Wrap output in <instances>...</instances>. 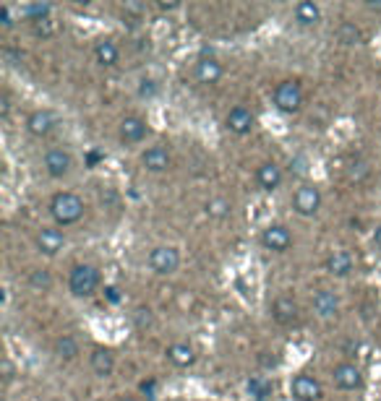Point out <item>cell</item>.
Returning <instances> with one entry per match:
<instances>
[{"instance_id": "cell-2", "label": "cell", "mask_w": 381, "mask_h": 401, "mask_svg": "<svg viewBox=\"0 0 381 401\" xmlns=\"http://www.w3.org/2000/svg\"><path fill=\"white\" fill-rule=\"evenodd\" d=\"M102 287V274L92 264H76L68 271V292L78 300H89Z\"/></svg>"}, {"instance_id": "cell-24", "label": "cell", "mask_w": 381, "mask_h": 401, "mask_svg": "<svg viewBox=\"0 0 381 401\" xmlns=\"http://www.w3.org/2000/svg\"><path fill=\"white\" fill-rule=\"evenodd\" d=\"M293 19H295L298 26L313 29V26L321 24V6H316L311 0H300V3H295V8H293Z\"/></svg>"}, {"instance_id": "cell-1", "label": "cell", "mask_w": 381, "mask_h": 401, "mask_svg": "<svg viewBox=\"0 0 381 401\" xmlns=\"http://www.w3.org/2000/svg\"><path fill=\"white\" fill-rule=\"evenodd\" d=\"M86 204L84 198L73 193V190H58L53 198H50V217H53L55 227H73L84 219Z\"/></svg>"}, {"instance_id": "cell-18", "label": "cell", "mask_w": 381, "mask_h": 401, "mask_svg": "<svg viewBox=\"0 0 381 401\" xmlns=\"http://www.w3.org/2000/svg\"><path fill=\"white\" fill-rule=\"evenodd\" d=\"M222 76H225V68H222V63L217 58H212V55L198 58L196 66H193V78L201 86H214V83H220Z\"/></svg>"}, {"instance_id": "cell-14", "label": "cell", "mask_w": 381, "mask_h": 401, "mask_svg": "<svg viewBox=\"0 0 381 401\" xmlns=\"http://www.w3.org/2000/svg\"><path fill=\"white\" fill-rule=\"evenodd\" d=\"M311 308L321 321H335L340 316V295L335 289H316L311 297Z\"/></svg>"}, {"instance_id": "cell-13", "label": "cell", "mask_w": 381, "mask_h": 401, "mask_svg": "<svg viewBox=\"0 0 381 401\" xmlns=\"http://www.w3.org/2000/svg\"><path fill=\"white\" fill-rule=\"evenodd\" d=\"M290 396L295 401H321L324 388H321L319 378H313L308 373H298L295 378L290 380Z\"/></svg>"}, {"instance_id": "cell-16", "label": "cell", "mask_w": 381, "mask_h": 401, "mask_svg": "<svg viewBox=\"0 0 381 401\" xmlns=\"http://www.w3.org/2000/svg\"><path fill=\"white\" fill-rule=\"evenodd\" d=\"M285 182V172L283 167L277 165V162H261L259 167H256V185H259L264 193H275V190L283 188Z\"/></svg>"}, {"instance_id": "cell-32", "label": "cell", "mask_w": 381, "mask_h": 401, "mask_svg": "<svg viewBox=\"0 0 381 401\" xmlns=\"http://www.w3.org/2000/svg\"><path fill=\"white\" fill-rule=\"evenodd\" d=\"M131 318H133V323H136L138 331H144L146 326H152V311L144 308V305H138L136 311L131 313Z\"/></svg>"}, {"instance_id": "cell-3", "label": "cell", "mask_w": 381, "mask_h": 401, "mask_svg": "<svg viewBox=\"0 0 381 401\" xmlns=\"http://www.w3.org/2000/svg\"><path fill=\"white\" fill-rule=\"evenodd\" d=\"M303 86L295 78H285L272 89V105L277 113L283 115H298L303 110Z\"/></svg>"}, {"instance_id": "cell-10", "label": "cell", "mask_w": 381, "mask_h": 401, "mask_svg": "<svg viewBox=\"0 0 381 401\" xmlns=\"http://www.w3.org/2000/svg\"><path fill=\"white\" fill-rule=\"evenodd\" d=\"M66 232L61 227H42L37 229V235H34V248H37L39 256H47V258H55L66 248Z\"/></svg>"}, {"instance_id": "cell-38", "label": "cell", "mask_w": 381, "mask_h": 401, "mask_svg": "<svg viewBox=\"0 0 381 401\" xmlns=\"http://www.w3.org/2000/svg\"><path fill=\"white\" fill-rule=\"evenodd\" d=\"M157 8H160V11H178L181 3H157Z\"/></svg>"}, {"instance_id": "cell-35", "label": "cell", "mask_w": 381, "mask_h": 401, "mask_svg": "<svg viewBox=\"0 0 381 401\" xmlns=\"http://www.w3.org/2000/svg\"><path fill=\"white\" fill-rule=\"evenodd\" d=\"M105 297H107V300H110V303H121V289H118V287H115V284H107V287H105Z\"/></svg>"}, {"instance_id": "cell-9", "label": "cell", "mask_w": 381, "mask_h": 401, "mask_svg": "<svg viewBox=\"0 0 381 401\" xmlns=\"http://www.w3.org/2000/svg\"><path fill=\"white\" fill-rule=\"evenodd\" d=\"M149 136V123L141 115H126L118 125V141L123 146H138Z\"/></svg>"}, {"instance_id": "cell-12", "label": "cell", "mask_w": 381, "mask_h": 401, "mask_svg": "<svg viewBox=\"0 0 381 401\" xmlns=\"http://www.w3.org/2000/svg\"><path fill=\"white\" fill-rule=\"evenodd\" d=\"M332 383L340 391H360L363 388V370L355 363H337L332 368Z\"/></svg>"}, {"instance_id": "cell-15", "label": "cell", "mask_w": 381, "mask_h": 401, "mask_svg": "<svg viewBox=\"0 0 381 401\" xmlns=\"http://www.w3.org/2000/svg\"><path fill=\"white\" fill-rule=\"evenodd\" d=\"M256 125V115L248 110L245 105H235L225 115V128L233 133V136H248Z\"/></svg>"}, {"instance_id": "cell-8", "label": "cell", "mask_w": 381, "mask_h": 401, "mask_svg": "<svg viewBox=\"0 0 381 401\" xmlns=\"http://www.w3.org/2000/svg\"><path fill=\"white\" fill-rule=\"evenodd\" d=\"M24 128L29 133L31 138H50L58 130V115L53 110H47V107H39V110H31L26 115V123H24Z\"/></svg>"}, {"instance_id": "cell-26", "label": "cell", "mask_w": 381, "mask_h": 401, "mask_svg": "<svg viewBox=\"0 0 381 401\" xmlns=\"http://www.w3.org/2000/svg\"><path fill=\"white\" fill-rule=\"evenodd\" d=\"M204 214L209 217V219L222 222V219H228L230 214H233V204H230L228 198L214 196V198H209V201L204 204Z\"/></svg>"}, {"instance_id": "cell-34", "label": "cell", "mask_w": 381, "mask_h": 401, "mask_svg": "<svg viewBox=\"0 0 381 401\" xmlns=\"http://www.w3.org/2000/svg\"><path fill=\"white\" fill-rule=\"evenodd\" d=\"M16 378V368L14 363H11V357H3V383L6 386H11V380Z\"/></svg>"}, {"instance_id": "cell-11", "label": "cell", "mask_w": 381, "mask_h": 401, "mask_svg": "<svg viewBox=\"0 0 381 401\" xmlns=\"http://www.w3.org/2000/svg\"><path fill=\"white\" fill-rule=\"evenodd\" d=\"M138 165L144 167L146 172L152 175H160V172H168L170 165H173V154L165 144H154V146H146L141 157H138Z\"/></svg>"}, {"instance_id": "cell-19", "label": "cell", "mask_w": 381, "mask_h": 401, "mask_svg": "<svg viewBox=\"0 0 381 401\" xmlns=\"http://www.w3.org/2000/svg\"><path fill=\"white\" fill-rule=\"evenodd\" d=\"M324 269L337 279H345V276H350L355 271V258H352L350 250H332L327 261H324Z\"/></svg>"}, {"instance_id": "cell-39", "label": "cell", "mask_w": 381, "mask_h": 401, "mask_svg": "<svg viewBox=\"0 0 381 401\" xmlns=\"http://www.w3.org/2000/svg\"><path fill=\"white\" fill-rule=\"evenodd\" d=\"M366 11H371V14H381V3H366Z\"/></svg>"}, {"instance_id": "cell-20", "label": "cell", "mask_w": 381, "mask_h": 401, "mask_svg": "<svg viewBox=\"0 0 381 401\" xmlns=\"http://www.w3.org/2000/svg\"><path fill=\"white\" fill-rule=\"evenodd\" d=\"M165 357H168V363L178 370H186V368H193L196 365V349L190 347L188 341H176V344H170L165 349Z\"/></svg>"}, {"instance_id": "cell-25", "label": "cell", "mask_w": 381, "mask_h": 401, "mask_svg": "<svg viewBox=\"0 0 381 401\" xmlns=\"http://www.w3.org/2000/svg\"><path fill=\"white\" fill-rule=\"evenodd\" d=\"M337 39L342 42L345 47H358L366 42V37H363V29H360L355 21H342L340 26H337Z\"/></svg>"}, {"instance_id": "cell-29", "label": "cell", "mask_w": 381, "mask_h": 401, "mask_svg": "<svg viewBox=\"0 0 381 401\" xmlns=\"http://www.w3.org/2000/svg\"><path fill=\"white\" fill-rule=\"evenodd\" d=\"M50 11L53 8L50 6H24L21 8V14L29 19L31 24H37V21H45V19H50Z\"/></svg>"}, {"instance_id": "cell-30", "label": "cell", "mask_w": 381, "mask_h": 401, "mask_svg": "<svg viewBox=\"0 0 381 401\" xmlns=\"http://www.w3.org/2000/svg\"><path fill=\"white\" fill-rule=\"evenodd\" d=\"M121 11H123V19H128V16H133V19H144L149 6H146V3H136V0H126V3L121 6Z\"/></svg>"}, {"instance_id": "cell-7", "label": "cell", "mask_w": 381, "mask_h": 401, "mask_svg": "<svg viewBox=\"0 0 381 401\" xmlns=\"http://www.w3.org/2000/svg\"><path fill=\"white\" fill-rule=\"evenodd\" d=\"M259 245L264 250H269V253L283 256V253H288V250L295 245V237H293V232H290L288 224H280V222H275V224H267V227L261 229Z\"/></svg>"}, {"instance_id": "cell-6", "label": "cell", "mask_w": 381, "mask_h": 401, "mask_svg": "<svg viewBox=\"0 0 381 401\" xmlns=\"http://www.w3.org/2000/svg\"><path fill=\"white\" fill-rule=\"evenodd\" d=\"M181 261L183 258H181V250L176 245H157V248H152L149 258H146L152 274H157V276H173L181 269Z\"/></svg>"}, {"instance_id": "cell-17", "label": "cell", "mask_w": 381, "mask_h": 401, "mask_svg": "<svg viewBox=\"0 0 381 401\" xmlns=\"http://www.w3.org/2000/svg\"><path fill=\"white\" fill-rule=\"evenodd\" d=\"M272 318L280 326H295L300 321V305L293 295H277L272 303Z\"/></svg>"}, {"instance_id": "cell-4", "label": "cell", "mask_w": 381, "mask_h": 401, "mask_svg": "<svg viewBox=\"0 0 381 401\" xmlns=\"http://www.w3.org/2000/svg\"><path fill=\"white\" fill-rule=\"evenodd\" d=\"M293 212L298 217H303V219H311L316 214L321 212V206H324V196H321V190L313 185V182H300L293 193Z\"/></svg>"}, {"instance_id": "cell-22", "label": "cell", "mask_w": 381, "mask_h": 401, "mask_svg": "<svg viewBox=\"0 0 381 401\" xmlns=\"http://www.w3.org/2000/svg\"><path fill=\"white\" fill-rule=\"evenodd\" d=\"M94 61L102 66V68H115L121 63V47L118 42L110 37H102L94 42Z\"/></svg>"}, {"instance_id": "cell-5", "label": "cell", "mask_w": 381, "mask_h": 401, "mask_svg": "<svg viewBox=\"0 0 381 401\" xmlns=\"http://www.w3.org/2000/svg\"><path fill=\"white\" fill-rule=\"evenodd\" d=\"M42 167H45V172L50 175L53 180H66V177L73 172L76 160H73V154H71L66 146H50V149L42 154Z\"/></svg>"}, {"instance_id": "cell-40", "label": "cell", "mask_w": 381, "mask_h": 401, "mask_svg": "<svg viewBox=\"0 0 381 401\" xmlns=\"http://www.w3.org/2000/svg\"><path fill=\"white\" fill-rule=\"evenodd\" d=\"M121 401H138V399H136V396H123Z\"/></svg>"}, {"instance_id": "cell-37", "label": "cell", "mask_w": 381, "mask_h": 401, "mask_svg": "<svg viewBox=\"0 0 381 401\" xmlns=\"http://www.w3.org/2000/svg\"><path fill=\"white\" fill-rule=\"evenodd\" d=\"M371 240H374V248H376V250H379V253H381V224H379V227L374 229V235H371Z\"/></svg>"}, {"instance_id": "cell-31", "label": "cell", "mask_w": 381, "mask_h": 401, "mask_svg": "<svg viewBox=\"0 0 381 401\" xmlns=\"http://www.w3.org/2000/svg\"><path fill=\"white\" fill-rule=\"evenodd\" d=\"M371 175V167H368V162H352L350 167H347V177H350L352 182H363Z\"/></svg>"}, {"instance_id": "cell-33", "label": "cell", "mask_w": 381, "mask_h": 401, "mask_svg": "<svg viewBox=\"0 0 381 401\" xmlns=\"http://www.w3.org/2000/svg\"><path fill=\"white\" fill-rule=\"evenodd\" d=\"M31 26H34V34H37V37H50V34L55 31V21H53V19L37 21V24H31Z\"/></svg>"}, {"instance_id": "cell-23", "label": "cell", "mask_w": 381, "mask_h": 401, "mask_svg": "<svg viewBox=\"0 0 381 401\" xmlns=\"http://www.w3.org/2000/svg\"><path fill=\"white\" fill-rule=\"evenodd\" d=\"M53 355L58 363H73L81 355V344H78V339L73 333H61L53 341Z\"/></svg>"}, {"instance_id": "cell-28", "label": "cell", "mask_w": 381, "mask_h": 401, "mask_svg": "<svg viewBox=\"0 0 381 401\" xmlns=\"http://www.w3.org/2000/svg\"><path fill=\"white\" fill-rule=\"evenodd\" d=\"M248 394L256 396V401H267V396L272 394V386L264 375H256V378L248 380Z\"/></svg>"}, {"instance_id": "cell-21", "label": "cell", "mask_w": 381, "mask_h": 401, "mask_svg": "<svg viewBox=\"0 0 381 401\" xmlns=\"http://www.w3.org/2000/svg\"><path fill=\"white\" fill-rule=\"evenodd\" d=\"M89 368H92V373L97 375V378H110L115 373V355L113 349L107 347H94L92 355H89Z\"/></svg>"}, {"instance_id": "cell-36", "label": "cell", "mask_w": 381, "mask_h": 401, "mask_svg": "<svg viewBox=\"0 0 381 401\" xmlns=\"http://www.w3.org/2000/svg\"><path fill=\"white\" fill-rule=\"evenodd\" d=\"M3 120H8V115H11V94H8V89H3Z\"/></svg>"}, {"instance_id": "cell-27", "label": "cell", "mask_w": 381, "mask_h": 401, "mask_svg": "<svg viewBox=\"0 0 381 401\" xmlns=\"http://www.w3.org/2000/svg\"><path fill=\"white\" fill-rule=\"evenodd\" d=\"M26 284L34 292H50L53 289V271L50 269H31L26 274Z\"/></svg>"}]
</instances>
